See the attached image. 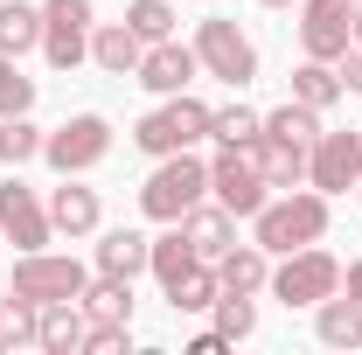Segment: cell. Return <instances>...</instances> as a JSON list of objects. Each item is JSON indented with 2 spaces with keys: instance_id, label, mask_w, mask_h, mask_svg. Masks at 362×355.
Returning <instances> with one entry per match:
<instances>
[{
  "instance_id": "7",
  "label": "cell",
  "mask_w": 362,
  "mask_h": 355,
  "mask_svg": "<svg viewBox=\"0 0 362 355\" xmlns=\"http://www.w3.org/2000/svg\"><path fill=\"white\" fill-rule=\"evenodd\" d=\"M105 153H112V126H105L98 112H77L70 126L42 133V161L56 168V175H84V168H98Z\"/></svg>"
},
{
  "instance_id": "24",
  "label": "cell",
  "mask_w": 362,
  "mask_h": 355,
  "mask_svg": "<svg viewBox=\"0 0 362 355\" xmlns=\"http://www.w3.org/2000/svg\"><path fill=\"white\" fill-rule=\"evenodd\" d=\"M293 98H300V105H314V112H327V105L341 98V70H327L320 56H307V63L293 70Z\"/></svg>"
},
{
  "instance_id": "14",
  "label": "cell",
  "mask_w": 362,
  "mask_h": 355,
  "mask_svg": "<svg viewBox=\"0 0 362 355\" xmlns=\"http://www.w3.org/2000/svg\"><path fill=\"white\" fill-rule=\"evenodd\" d=\"M84 313H77V300H49L42 313H35V342H42L49 355H77L84 349Z\"/></svg>"
},
{
  "instance_id": "5",
  "label": "cell",
  "mask_w": 362,
  "mask_h": 355,
  "mask_svg": "<svg viewBox=\"0 0 362 355\" xmlns=\"http://www.w3.org/2000/svg\"><path fill=\"white\" fill-rule=\"evenodd\" d=\"M209 188H216V202H223L230 216H258L272 181H265V168H258L251 146H223V153L209 161Z\"/></svg>"
},
{
  "instance_id": "32",
  "label": "cell",
  "mask_w": 362,
  "mask_h": 355,
  "mask_svg": "<svg viewBox=\"0 0 362 355\" xmlns=\"http://www.w3.org/2000/svg\"><path fill=\"white\" fill-rule=\"evenodd\" d=\"M35 300H21V293H7V300H0V349H7V342H35Z\"/></svg>"
},
{
  "instance_id": "25",
  "label": "cell",
  "mask_w": 362,
  "mask_h": 355,
  "mask_svg": "<svg viewBox=\"0 0 362 355\" xmlns=\"http://www.w3.org/2000/svg\"><path fill=\"white\" fill-rule=\"evenodd\" d=\"M35 42H42V14L21 7V0H7L0 7V56H28Z\"/></svg>"
},
{
  "instance_id": "3",
  "label": "cell",
  "mask_w": 362,
  "mask_h": 355,
  "mask_svg": "<svg viewBox=\"0 0 362 355\" xmlns=\"http://www.w3.org/2000/svg\"><path fill=\"white\" fill-rule=\"evenodd\" d=\"M202 133H209V105H195L188 91H175L160 112H146V119L133 126L139 153H181V146H195Z\"/></svg>"
},
{
  "instance_id": "13",
  "label": "cell",
  "mask_w": 362,
  "mask_h": 355,
  "mask_svg": "<svg viewBox=\"0 0 362 355\" xmlns=\"http://www.w3.org/2000/svg\"><path fill=\"white\" fill-rule=\"evenodd\" d=\"M195 70H202V63H195V49H181L175 35H168V42H153L146 56H139V70H133V77H139L146 91H168V98H175V91H188V84H195Z\"/></svg>"
},
{
  "instance_id": "6",
  "label": "cell",
  "mask_w": 362,
  "mask_h": 355,
  "mask_svg": "<svg viewBox=\"0 0 362 355\" xmlns=\"http://www.w3.org/2000/svg\"><path fill=\"white\" fill-rule=\"evenodd\" d=\"M90 272L77 265V258H49V251H21V265H14V286L7 293H21V300H35V307H49V300H84Z\"/></svg>"
},
{
  "instance_id": "17",
  "label": "cell",
  "mask_w": 362,
  "mask_h": 355,
  "mask_svg": "<svg viewBox=\"0 0 362 355\" xmlns=\"http://www.w3.org/2000/svg\"><path fill=\"white\" fill-rule=\"evenodd\" d=\"M216 286L223 293H258V286H272L265 244H230L223 258H216Z\"/></svg>"
},
{
  "instance_id": "26",
  "label": "cell",
  "mask_w": 362,
  "mask_h": 355,
  "mask_svg": "<svg viewBox=\"0 0 362 355\" xmlns=\"http://www.w3.org/2000/svg\"><path fill=\"white\" fill-rule=\"evenodd\" d=\"M216 293H223V286H216V272H209V265L181 272L175 286H168V300H175V313H209V307H216Z\"/></svg>"
},
{
  "instance_id": "2",
  "label": "cell",
  "mask_w": 362,
  "mask_h": 355,
  "mask_svg": "<svg viewBox=\"0 0 362 355\" xmlns=\"http://www.w3.org/2000/svg\"><path fill=\"white\" fill-rule=\"evenodd\" d=\"M258 244L272 251H300V244H320L327 237V195H286V202H265L258 209Z\"/></svg>"
},
{
  "instance_id": "11",
  "label": "cell",
  "mask_w": 362,
  "mask_h": 355,
  "mask_svg": "<svg viewBox=\"0 0 362 355\" xmlns=\"http://www.w3.org/2000/svg\"><path fill=\"white\" fill-rule=\"evenodd\" d=\"M307 181L320 195H341L362 181V133H320L314 153H307Z\"/></svg>"
},
{
  "instance_id": "12",
  "label": "cell",
  "mask_w": 362,
  "mask_h": 355,
  "mask_svg": "<svg viewBox=\"0 0 362 355\" xmlns=\"http://www.w3.org/2000/svg\"><path fill=\"white\" fill-rule=\"evenodd\" d=\"M0 230L21 244V251H42L49 244V209L35 202V188H21V181H0Z\"/></svg>"
},
{
  "instance_id": "30",
  "label": "cell",
  "mask_w": 362,
  "mask_h": 355,
  "mask_svg": "<svg viewBox=\"0 0 362 355\" xmlns=\"http://www.w3.org/2000/svg\"><path fill=\"white\" fill-rule=\"evenodd\" d=\"M126 28H133L139 42H168V35H175V7H168V0H133V7H126Z\"/></svg>"
},
{
  "instance_id": "34",
  "label": "cell",
  "mask_w": 362,
  "mask_h": 355,
  "mask_svg": "<svg viewBox=\"0 0 362 355\" xmlns=\"http://www.w3.org/2000/svg\"><path fill=\"white\" fill-rule=\"evenodd\" d=\"M341 91H362V42H356V56H341Z\"/></svg>"
},
{
  "instance_id": "33",
  "label": "cell",
  "mask_w": 362,
  "mask_h": 355,
  "mask_svg": "<svg viewBox=\"0 0 362 355\" xmlns=\"http://www.w3.org/2000/svg\"><path fill=\"white\" fill-rule=\"evenodd\" d=\"M28 105H35V84L14 70V56H0V119L7 112H28Z\"/></svg>"
},
{
  "instance_id": "23",
  "label": "cell",
  "mask_w": 362,
  "mask_h": 355,
  "mask_svg": "<svg viewBox=\"0 0 362 355\" xmlns=\"http://www.w3.org/2000/svg\"><path fill=\"white\" fill-rule=\"evenodd\" d=\"M84 313L90 320H133V279H105L98 272V286H84Z\"/></svg>"
},
{
  "instance_id": "16",
  "label": "cell",
  "mask_w": 362,
  "mask_h": 355,
  "mask_svg": "<svg viewBox=\"0 0 362 355\" xmlns=\"http://www.w3.org/2000/svg\"><path fill=\"white\" fill-rule=\"evenodd\" d=\"M181 237H188V244H195V258H209V265L237 244V230H230V209H223V202H216V209H202V202H195V209L181 216Z\"/></svg>"
},
{
  "instance_id": "28",
  "label": "cell",
  "mask_w": 362,
  "mask_h": 355,
  "mask_svg": "<svg viewBox=\"0 0 362 355\" xmlns=\"http://www.w3.org/2000/svg\"><path fill=\"white\" fill-rule=\"evenodd\" d=\"M209 133L223 139V146H251V139L265 133V119L251 105H223V112H209Z\"/></svg>"
},
{
  "instance_id": "4",
  "label": "cell",
  "mask_w": 362,
  "mask_h": 355,
  "mask_svg": "<svg viewBox=\"0 0 362 355\" xmlns=\"http://www.w3.org/2000/svg\"><path fill=\"white\" fill-rule=\"evenodd\" d=\"M272 293L286 307H320L327 293H341V265L327 251H314V244H300V251H286V265L272 272Z\"/></svg>"
},
{
  "instance_id": "38",
  "label": "cell",
  "mask_w": 362,
  "mask_h": 355,
  "mask_svg": "<svg viewBox=\"0 0 362 355\" xmlns=\"http://www.w3.org/2000/svg\"><path fill=\"white\" fill-rule=\"evenodd\" d=\"M356 195H362V181H356Z\"/></svg>"
},
{
  "instance_id": "35",
  "label": "cell",
  "mask_w": 362,
  "mask_h": 355,
  "mask_svg": "<svg viewBox=\"0 0 362 355\" xmlns=\"http://www.w3.org/2000/svg\"><path fill=\"white\" fill-rule=\"evenodd\" d=\"M349 300H356V307H362V258H356V265H349Z\"/></svg>"
},
{
  "instance_id": "10",
  "label": "cell",
  "mask_w": 362,
  "mask_h": 355,
  "mask_svg": "<svg viewBox=\"0 0 362 355\" xmlns=\"http://www.w3.org/2000/svg\"><path fill=\"white\" fill-rule=\"evenodd\" d=\"M300 42L320 63L349 56V42H356V0H300Z\"/></svg>"
},
{
  "instance_id": "27",
  "label": "cell",
  "mask_w": 362,
  "mask_h": 355,
  "mask_svg": "<svg viewBox=\"0 0 362 355\" xmlns=\"http://www.w3.org/2000/svg\"><path fill=\"white\" fill-rule=\"evenodd\" d=\"M35 153H42V133L28 126V112H7V119H0V161L21 168V161H35Z\"/></svg>"
},
{
  "instance_id": "1",
  "label": "cell",
  "mask_w": 362,
  "mask_h": 355,
  "mask_svg": "<svg viewBox=\"0 0 362 355\" xmlns=\"http://www.w3.org/2000/svg\"><path fill=\"white\" fill-rule=\"evenodd\" d=\"M202 188H209V161H195V153L181 146V153H160V168L146 175L139 209H146L153 223H181L195 202H202Z\"/></svg>"
},
{
  "instance_id": "19",
  "label": "cell",
  "mask_w": 362,
  "mask_h": 355,
  "mask_svg": "<svg viewBox=\"0 0 362 355\" xmlns=\"http://www.w3.org/2000/svg\"><path fill=\"white\" fill-rule=\"evenodd\" d=\"M146 244H153V237H139V230H105L98 272H105V279H133V272H146Z\"/></svg>"
},
{
  "instance_id": "22",
  "label": "cell",
  "mask_w": 362,
  "mask_h": 355,
  "mask_svg": "<svg viewBox=\"0 0 362 355\" xmlns=\"http://www.w3.org/2000/svg\"><path fill=\"white\" fill-rule=\"evenodd\" d=\"M146 265H153V279H160V286H175L181 272L209 265V258H195V244L181 237V223H175V237H153V244H146Z\"/></svg>"
},
{
  "instance_id": "15",
  "label": "cell",
  "mask_w": 362,
  "mask_h": 355,
  "mask_svg": "<svg viewBox=\"0 0 362 355\" xmlns=\"http://www.w3.org/2000/svg\"><path fill=\"white\" fill-rule=\"evenodd\" d=\"M251 153H258V168H265L272 188H293V181H307V146L286 133H258L251 139Z\"/></svg>"
},
{
  "instance_id": "37",
  "label": "cell",
  "mask_w": 362,
  "mask_h": 355,
  "mask_svg": "<svg viewBox=\"0 0 362 355\" xmlns=\"http://www.w3.org/2000/svg\"><path fill=\"white\" fill-rule=\"evenodd\" d=\"M265 7H293V0H265Z\"/></svg>"
},
{
  "instance_id": "9",
  "label": "cell",
  "mask_w": 362,
  "mask_h": 355,
  "mask_svg": "<svg viewBox=\"0 0 362 355\" xmlns=\"http://www.w3.org/2000/svg\"><path fill=\"white\" fill-rule=\"evenodd\" d=\"M42 56L49 70H77L90 56V0H49L42 7Z\"/></svg>"
},
{
  "instance_id": "31",
  "label": "cell",
  "mask_w": 362,
  "mask_h": 355,
  "mask_svg": "<svg viewBox=\"0 0 362 355\" xmlns=\"http://www.w3.org/2000/svg\"><path fill=\"white\" fill-rule=\"evenodd\" d=\"M258 327V313H251V293H216V334L223 342H244Z\"/></svg>"
},
{
  "instance_id": "18",
  "label": "cell",
  "mask_w": 362,
  "mask_h": 355,
  "mask_svg": "<svg viewBox=\"0 0 362 355\" xmlns=\"http://www.w3.org/2000/svg\"><path fill=\"white\" fill-rule=\"evenodd\" d=\"M90 56H98V70H105V77H133L139 56H146V42H139L126 21H112V28H98V35H90Z\"/></svg>"
},
{
  "instance_id": "8",
  "label": "cell",
  "mask_w": 362,
  "mask_h": 355,
  "mask_svg": "<svg viewBox=\"0 0 362 355\" xmlns=\"http://www.w3.org/2000/svg\"><path fill=\"white\" fill-rule=\"evenodd\" d=\"M195 63H202L209 77H223L230 91H244L258 77V49L237 35V21H202V28H195Z\"/></svg>"
},
{
  "instance_id": "36",
  "label": "cell",
  "mask_w": 362,
  "mask_h": 355,
  "mask_svg": "<svg viewBox=\"0 0 362 355\" xmlns=\"http://www.w3.org/2000/svg\"><path fill=\"white\" fill-rule=\"evenodd\" d=\"M356 42H362V0H356Z\"/></svg>"
},
{
  "instance_id": "20",
  "label": "cell",
  "mask_w": 362,
  "mask_h": 355,
  "mask_svg": "<svg viewBox=\"0 0 362 355\" xmlns=\"http://www.w3.org/2000/svg\"><path fill=\"white\" fill-rule=\"evenodd\" d=\"M49 223H56V230H70V237H90V230H98V195H90V188H77V181L63 175L56 202H49Z\"/></svg>"
},
{
  "instance_id": "29",
  "label": "cell",
  "mask_w": 362,
  "mask_h": 355,
  "mask_svg": "<svg viewBox=\"0 0 362 355\" xmlns=\"http://www.w3.org/2000/svg\"><path fill=\"white\" fill-rule=\"evenodd\" d=\"M265 133H286V139H300V146H314V139H320V112L293 98V105H279V112H265Z\"/></svg>"
},
{
  "instance_id": "21",
  "label": "cell",
  "mask_w": 362,
  "mask_h": 355,
  "mask_svg": "<svg viewBox=\"0 0 362 355\" xmlns=\"http://www.w3.org/2000/svg\"><path fill=\"white\" fill-rule=\"evenodd\" d=\"M314 327H320V342H327V349H356V342H362V307L327 293L320 313H314Z\"/></svg>"
}]
</instances>
